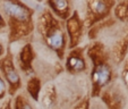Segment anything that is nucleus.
<instances>
[{"instance_id": "1", "label": "nucleus", "mask_w": 128, "mask_h": 109, "mask_svg": "<svg viewBox=\"0 0 128 109\" xmlns=\"http://www.w3.org/2000/svg\"><path fill=\"white\" fill-rule=\"evenodd\" d=\"M4 10L7 13V15L17 22L24 23L30 20V13L26 8L20 4L12 3V1H6L2 4Z\"/></svg>"}, {"instance_id": "2", "label": "nucleus", "mask_w": 128, "mask_h": 109, "mask_svg": "<svg viewBox=\"0 0 128 109\" xmlns=\"http://www.w3.org/2000/svg\"><path fill=\"white\" fill-rule=\"evenodd\" d=\"M46 40L54 50H60L64 47V33L59 27L53 26L46 32Z\"/></svg>"}, {"instance_id": "3", "label": "nucleus", "mask_w": 128, "mask_h": 109, "mask_svg": "<svg viewBox=\"0 0 128 109\" xmlns=\"http://www.w3.org/2000/svg\"><path fill=\"white\" fill-rule=\"evenodd\" d=\"M110 77H111V72H110V68L106 65L98 66L94 72V75H93L95 84L100 85V86L106 84L109 82V80H110Z\"/></svg>"}, {"instance_id": "4", "label": "nucleus", "mask_w": 128, "mask_h": 109, "mask_svg": "<svg viewBox=\"0 0 128 109\" xmlns=\"http://www.w3.org/2000/svg\"><path fill=\"white\" fill-rule=\"evenodd\" d=\"M2 69L5 73V76L7 78L8 83L12 86H17L18 84H20V78L18 76V74L16 73L14 66L12 65V63H6L2 65Z\"/></svg>"}, {"instance_id": "5", "label": "nucleus", "mask_w": 128, "mask_h": 109, "mask_svg": "<svg viewBox=\"0 0 128 109\" xmlns=\"http://www.w3.org/2000/svg\"><path fill=\"white\" fill-rule=\"evenodd\" d=\"M68 30H69L70 35H72V43H76L77 40H78V38H80V31L78 21L76 20V18H72V20L68 23Z\"/></svg>"}, {"instance_id": "6", "label": "nucleus", "mask_w": 128, "mask_h": 109, "mask_svg": "<svg viewBox=\"0 0 128 109\" xmlns=\"http://www.w3.org/2000/svg\"><path fill=\"white\" fill-rule=\"evenodd\" d=\"M53 100H54V91H53L52 86H49L48 89H46L43 95H42V104H43V107L48 108L52 104Z\"/></svg>"}, {"instance_id": "7", "label": "nucleus", "mask_w": 128, "mask_h": 109, "mask_svg": "<svg viewBox=\"0 0 128 109\" xmlns=\"http://www.w3.org/2000/svg\"><path fill=\"white\" fill-rule=\"evenodd\" d=\"M116 16L121 21H128V3H121L117 6Z\"/></svg>"}, {"instance_id": "8", "label": "nucleus", "mask_w": 128, "mask_h": 109, "mask_svg": "<svg viewBox=\"0 0 128 109\" xmlns=\"http://www.w3.org/2000/svg\"><path fill=\"white\" fill-rule=\"evenodd\" d=\"M91 6V10L93 12V14L96 15H103L104 13H106V3H103V1H93V3L90 4Z\"/></svg>"}, {"instance_id": "9", "label": "nucleus", "mask_w": 128, "mask_h": 109, "mask_svg": "<svg viewBox=\"0 0 128 109\" xmlns=\"http://www.w3.org/2000/svg\"><path fill=\"white\" fill-rule=\"evenodd\" d=\"M68 67L72 70H82L84 68V60L80 57H70L68 60Z\"/></svg>"}, {"instance_id": "10", "label": "nucleus", "mask_w": 128, "mask_h": 109, "mask_svg": "<svg viewBox=\"0 0 128 109\" xmlns=\"http://www.w3.org/2000/svg\"><path fill=\"white\" fill-rule=\"evenodd\" d=\"M50 5L53 7V9L56 10L57 9V12H67L68 10V4H67V1H53V3H50Z\"/></svg>"}, {"instance_id": "11", "label": "nucleus", "mask_w": 128, "mask_h": 109, "mask_svg": "<svg viewBox=\"0 0 128 109\" xmlns=\"http://www.w3.org/2000/svg\"><path fill=\"white\" fill-rule=\"evenodd\" d=\"M28 90H30V92L32 93V95L34 98H36V93L39 92V81L32 80L28 84Z\"/></svg>"}, {"instance_id": "12", "label": "nucleus", "mask_w": 128, "mask_h": 109, "mask_svg": "<svg viewBox=\"0 0 128 109\" xmlns=\"http://www.w3.org/2000/svg\"><path fill=\"white\" fill-rule=\"evenodd\" d=\"M17 109H32V108H31V106H30L27 102L22 101V100H20V98H18V102H17Z\"/></svg>"}, {"instance_id": "13", "label": "nucleus", "mask_w": 128, "mask_h": 109, "mask_svg": "<svg viewBox=\"0 0 128 109\" xmlns=\"http://www.w3.org/2000/svg\"><path fill=\"white\" fill-rule=\"evenodd\" d=\"M122 78H124V82H125L126 86L128 87V65L126 66V68L124 69V73H122Z\"/></svg>"}, {"instance_id": "14", "label": "nucleus", "mask_w": 128, "mask_h": 109, "mask_svg": "<svg viewBox=\"0 0 128 109\" xmlns=\"http://www.w3.org/2000/svg\"><path fill=\"white\" fill-rule=\"evenodd\" d=\"M6 91V86H5V83L2 82V80L0 78V97H2L4 93Z\"/></svg>"}, {"instance_id": "15", "label": "nucleus", "mask_w": 128, "mask_h": 109, "mask_svg": "<svg viewBox=\"0 0 128 109\" xmlns=\"http://www.w3.org/2000/svg\"><path fill=\"white\" fill-rule=\"evenodd\" d=\"M0 24L2 25V20H1V16H0Z\"/></svg>"}, {"instance_id": "16", "label": "nucleus", "mask_w": 128, "mask_h": 109, "mask_svg": "<svg viewBox=\"0 0 128 109\" xmlns=\"http://www.w3.org/2000/svg\"><path fill=\"white\" fill-rule=\"evenodd\" d=\"M1 51H2V48H1V44H0V53H1Z\"/></svg>"}]
</instances>
